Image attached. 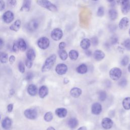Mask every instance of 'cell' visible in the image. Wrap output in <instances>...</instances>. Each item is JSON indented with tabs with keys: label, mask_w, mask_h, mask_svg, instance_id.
<instances>
[{
	"label": "cell",
	"mask_w": 130,
	"mask_h": 130,
	"mask_svg": "<svg viewBox=\"0 0 130 130\" xmlns=\"http://www.w3.org/2000/svg\"><path fill=\"white\" fill-rule=\"evenodd\" d=\"M56 60V55L53 54L48 57L45 60L44 63L42 68V72H46L49 71L53 66Z\"/></svg>",
	"instance_id": "obj_1"
},
{
	"label": "cell",
	"mask_w": 130,
	"mask_h": 130,
	"mask_svg": "<svg viewBox=\"0 0 130 130\" xmlns=\"http://www.w3.org/2000/svg\"><path fill=\"white\" fill-rule=\"evenodd\" d=\"M37 3L40 6L51 12H56L58 10L57 6L49 0H37Z\"/></svg>",
	"instance_id": "obj_2"
},
{
	"label": "cell",
	"mask_w": 130,
	"mask_h": 130,
	"mask_svg": "<svg viewBox=\"0 0 130 130\" xmlns=\"http://www.w3.org/2000/svg\"><path fill=\"white\" fill-rule=\"evenodd\" d=\"M122 75L121 70L117 67H114L112 68L109 71V76L110 78L114 80H118Z\"/></svg>",
	"instance_id": "obj_3"
},
{
	"label": "cell",
	"mask_w": 130,
	"mask_h": 130,
	"mask_svg": "<svg viewBox=\"0 0 130 130\" xmlns=\"http://www.w3.org/2000/svg\"><path fill=\"white\" fill-rule=\"evenodd\" d=\"M63 31L60 28H55L51 31L50 37L53 40L58 41L61 39L63 37Z\"/></svg>",
	"instance_id": "obj_4"
},
{
	"label": "cell",
	"mask_w": 130,
	"mask_h": 130,
	"mask_svg": "<svg viewBox=\"0 0 130 130\" xmlns=\"http://www.w3.org/2000/svg\"><path fill=\"white\" fill-rule=\"evenodd\" d=\"M37 45L40 49L45 50L47 49L50 45V40L46 37H41L37 41Z\"/></svg>",
	"instance_id": "obj_5"
},
{
	"label": "cell",
	"mask_w": 130,
	"mask_h": 130,
	"mask_svg": "<svg viewBox=\"0 0 130 130\" xmlns=\"http://www.w3.org/2000/svg\"><path fill=\"white\" fill-rule=\"evenodd\" d=\"M24 116L29 119L34 120L37 117V111L35 109H27L24 112Z\"/></svg>",
	"instance_id": "obj_6"
},
{
	"label": "cell",
	"mask_w": 130,
	"mask_h": 130,
	"mask_svg": "<svg viewBox=\"0 0 130 130\" xmlns=\"http://www.w3.org/2000/svg\"><path fill=\"white\" fill-rule=\"evenodd\" d=\"M14 19V13L11 11H7L3 15V20L6 23H10Z\"/></svg>",
	"instance_id": "obj_7"
},
{
	"label": "cell",
	"mask_w": 130,
	"mask_h": 130,
	"mask_svg": "<svg viewBox=\"0 0 130 130\" xmlns=\"http://www.w3.org/2000/svg\"><path fill=\"white\" fill-rule=\"evenodd\" d=\"M39 26V23L38 20L36 19H32L30 20L27 24L26 28L27 30L30 32H33L36 30Z\"/></svg>",
	"instance_id": "obj_8"
},
{
	"label": "cell",
	"mask_w": 130,
	"mask_h": 130,
	"mask_svg": "<svg viewBox=\"0 0 130 130\" xmlns=\"http://www.w3.org/2000/svg\"><path fill=\"white\" fill-rule=\"evenodd\" d=\"M55 72L59 75L65 74L68 70V66L64 63H59L55 67Z\"/></svg>",
	"instance_id": "obj_9"
},
{
	"label": "cell",
	"mask_w": 130,
	"mask_h": 130,
	"mask_svg": "<svg viewBox=\"0 0 130 130\" xmlns=\"http://www.w3.org/2000/svg\"><path fill=\"white\" fill-rule=\"evenodd\" d=\"M101 125L103 128L105 129H109L111 128L113 125V121L111 119L108 117H105L103 118Z\"/></svg>",
	"instance_id": "obj_10"
},
{
	"label": "cell",
	"mask_w": 130,
	"mask_h": 130,
	"mask_svg": "<svg viewBox=\"0 0 130 130\" xmlns=\"http://www.w3.org/2000/svg\"><path fill=\"white\" fill-rule=\"evenodd\" d=\"M102 111V106L101 104L95 102L92 104L91 107V112L94 115H99Z\"/></svg>",
	"instance_id": "obj_11"
},
{
	"label": "cell",
	"mask_w": 130,
	"mask_h": 130,
	"mask_svg": "<svg viewBox=\"0 0 130 130\" xmlns=\"http://www.w3.org/2000/svg\"><path fill=\"white\" fill-rule=\"evenodd\" d=\"M120 6L121 11L123 14L126 15L130 12V0H124Z\"/></svg>",
	"instance_id": "obj_12"
},
{
	"label": "cell",
	"mask_w": 130,
	"mask_h": 130,
	"mask_svg": "<svg viewBox=\"0 0 130 130\" xmlns=\"http://www.w3.org/2000/svg\"><path fill=\"white\" fill-rule=\"evenodd\" d=\"M129 24V20L128 18L126 17H122L119 22L118 27L121 30L126 29Z\"/></svg>",
	"instance_id": "obj_13"
},
{
	"label": "cell",
	"mask_w": 130,
	"mask_h": 130,
	"mask_svg": "<svg viewBox=\"0 0 130 130\" xmlns=\"http://www.w3.org/2000/svg\"><path fill=\"white\" fill-rule=\"evenodd\" d=\"M93 57L96 61H101L105 57V53L101 50H96L93 52Z\"/></svg>",
	"instance_id": "obj_14"
},
{
	"label": "cell",
	"mask_w": 130,
	"mask_h": 130,
	"mask_svg": "<svg viewBox=\"0 0 130 130\" xmlns=\"http://www.w3.org/2000/svg\"><path fill=\"white\" fill-rule=\"evenodd\" d=\"M82 92V91L81 89H80L79 87H75L72 88L70 90V94L71 96H72V97H73L74 98H77L81 95Z\"/></svg>",
	"instance_id": "obj_15"
},
{
	"label": "cell",
	"mask_w": 130,
	"mask_h": 130,
	"mask_svg": "<svg viewBox=\"0 0 130 130\" xmlns=\"http://www.w3.org/2000/svg\"><path fill=\"white\" fill-rule=\"evenodd\" d=\"M55 114L59 118H64L68 114L67 110L64 108H58L55 110Z\"/></svg>",
	"instance_id": "obj_16"
},
{
	"label": "cell",
	"mask_w": 130,
	"mask_h": 130,
	"mask_svg": "<svg viewBox=\"0 0 130 130\" xmlns=\"http://www.w3.org/2000/svg\"><path fill=\"white\" fill-rule=\"evenodd\" d=\"M90 45H91L90 40L88 38H84L82 39L80 43V46L81 48L82 49L85 50L88 49Z\"/></svg>",
	"instance_id": "obj_17"
},
{
	"label": "cell",
	"mask_w": 130,
	"mask_h": 130,
	"mask_svg": "<svg viewBox=\"0 0 130 130\" xmlns=\"http://www.w3.org/2000/svg\"><path fill=\"white\" fill-rule=\"evenodd\" d=\"M31 0H23L20 11L25 12L29 11L31 8Z\"/></svg>",
	"instance_id": "obj_18"
},
{
	"label": "cell",
	"mask_w": 130,
	"mask_h": 130,
	"mask_svg": "<svg viewBox=\"0 0 130 130\" xmlns=\"http://www.w3.org/2000/svg\"><path fill=\"white\" fill-rule=\"evenodd\" d=\"M48 93V88L45 85L41 86L39 90V95L41 98H44Z\"/></svg>",
	"instance_id": "obj_19"
},
{
	"label": "cell",
	"mask_w": 130,
	"mask_h": 130,
	"mask_svg": "<svg viewBox=\"0 0 130 130\" xmlns=\"http://www.w3.org/2000/svg\"><path fill=\"white\" fill-rule=\"evenodd\" d=\"M21 21L19 19L16 20L12 24H11L9 28L10 30L14 31H17L21 27Z\"/></svg>",
	"instance_id": "obj_20"
},
{
	"label": "cell",
	"mask_w": 130,
	"mask_h": 130,
	"mask_svg": "<svg viewBox=\"0 0 130 130\" xmlns=\"http://www.w3.org/2000/svg\"><path fill=\"white\" fill-rule=\"evenodd\" d=\"M27 92L31 96H35L38 92L37 86L34 84H30L27 87Z\"/></svg>",
	"instance_id": "obj_21"
},
{
	"label": "cell",
	"mask_w": 130,
	"mask_h": 130,
	"mask_svg": "<svg viewBox=\"0 0 130 130\" xmlns=\"http://www.w3.org/2000/svg\"><path fill=\"white\" fill-rule=\"evenodd\" d=\"M11 124L12 121L9 117H6L4 118L2 122V126L5 129H9L11 126Z\"/></svg>",
	"instance_id": "obj_22"
},
{
	"label": "cell",
	"mask_w": 130,
	"mask_h": 130,
	"mask_svg": "<svg viewBox=\"0 0 130 130\" xmlns=\"http://www.w3.org/2000/svg\"><path fill=\"white\" fill-rule=\"evenodd\" d=\"M87 67L85 63H82L76 68V71L80 74H84L87 72Z\"/></svg>",
	"instance_id": "obj_23"
},
{
	"label": "cell",
	"mask_w": 130,
	"mask_h": 130,
	"mask_svg": "<svg viewBox=\"0 0 130 130\" xmlns=\"http://www.w3.org/2000/svg\"><path fill=\"white\" fill-rule=\"evenodd\" d=\"M78 120L77 118L73 117L70 118L68 121V125L71 128H75L78 125Z\"/></svg>",
	"instance_id": "obj_24"
},
{
	"label": "cell",
	"mask_w": 130,
	"mask_h": 130,
	"mask_svg": "<svg viewBox=\"0 0 130 130\" xmlns=\"http://www.w3.org/2000/svg\"><path fill=\"white\" fill-rule=\"evenodd\" d=\"M109 17L111 20L114 21L118 17V12L117 10L113 8H111L109 10Z\"/></svg>",
	"instance_id": "obj_25"
},
{
	"label": "cell",
	"mask_w": 130,
	"mask_h": 130,
	"mask_svg": "<svg viewBox=\"0 0 130 130\" xmlns=\"http://www.w3.org/2000/svg\"><path fill=\"white\" fill-rule=\"evenodd\" d=\"M68 55L72 60L75 61L78 59L79 57V53L77 50L72 49L69 51Z\"/></svg>",
	"instance_id": "obj_26"
},
{
	"label": "cell",
	"mask_w": 130,
	"mask_h": 130,
	"mask_svg": "<svg viewBox=\"0 0 130 130\" xmlns=\"http://www.w3.org/2000/svg\"><path fill=\"white\" fill-rule=\"evenodd\" d=\"M26 55L28 59L32 61L36 58L35 51L33 49H29L27 51L26 53Z\"/></svg>",
	"instance_id": "obj_27"
},
{
	"label": "cell",
	"mask_w": 130,
	"mask_h": 130,
	"mask_svg": "<svg viewBox=\"0 0 130 130\" xmlns=\"http://www.w3.org/2000/svg\"><path fill=\"white\" fill-rule=\"evenodd\" d=\"M122 105L123 108L126 110H130V97H126L123 99Z\"/></svg>",
	"instance_id": "obj_28"
},
{
	"label": "cell",
	"mask_w": 130,
	"mask_h": 130,
	"mask_svg": "<svg viewBox=\"0 0 130 130\" xmlns=\"http://www.w3.org/2000/svg\"><path fill=\"white\" fill-rule=\"evenodd\" d=\"M18 42L19 49L21 51H25L27 48V45L25 40L22 38H20L19 39Z\"/></svg>",
	"instance_id": "obj_29"
},
{
	"label": "cell",
	"mask_w": 130,
	"mask_h": 130,
	"mask_svg": "<svg viewBox=\"0 0 130 130\" xmlns=\"http://www.w3.org/2000/svg\"><path fill=\"white\" fill-rule=\"evenodd\" d=\"M58 53L59 58L62 60H66L68 57V54L67 52L64 49L59 50L58 51Z\"/></svg>",
	"instance_id": "obj_30"
},
{
	"label": "cell",
	"mask_w": 130,
	"mask_h": 130,
	"mask_svg": "<svg viewBox=\"0 0 130 130\" xmlns=\"http://www.w3.org/2000/svg\"><path fill=\"white\" fill-rule=\"evenodd\" d=\"M8 60V54L5 52L0 53V61L3 63H6Z\"/></svg>",
	"instance_id": "obj_31"
},
{
	"label": "cell",
	"mask_w": 130,
	"mask_h": 130,
	"mask_svg": "<svg viewBox=\"0 0 130 130\" xmlns=\"http://www.w3.org/2000/svg\"><path fill=\"white\" fill-rule=\"evenodd\" d=\"M98 98L100 101H104L107 98V93L104 90H100L98 92Z\"/></svg>",
	"instance_id": "obj_32"
},
{
	"label": "cell",
	"mask_w": 130,
	"mask_h": 130,
	"mask_svg": "<svg viewBox=\"0 0 130 130\" xmlns=\"http://www.w3.org/2000/svg\"><path fill=\"white\" fill-rule=\"evenodd\" d=\"M53 114L50 111L46 112L44 116V119L45 121L46 122L51 121L53 119Z\"/></svg>",
	"instance_id": "obj_33"
},
{
	"label": "cell",
	"mask_w": 130,
	"mask_h": 130,
	"mask_svg": "<svg viewBox=\"0 0 130 130\" xmlns=\"http://www.w3.org/2000/svg\"><path fill=\"white\" fill-rule=\"evenodd\" d=\"M123 46L127 50L130 51V39H126L122 43Z\"/></svg>",
	"instance_id": "obj_34"
},
{
	"label": "cell",
	"mask_w": 130,
	"mask_h": 130,
	"mask_svg": "<svg viewBox=\"0 0 130 130\" xmlns=\"http://www.w3.org/2000/svg\"><path fill=\"white\" fill-rule=\"evenodd\" d=\"M105 14L104 8L102 6L99 7L97 10V15L99 17H103Z\"/></svg>",
	"instance_id": "obj_35"
},
{
	"label": "cell",
	"mask_w": 130,
	"mask_h": 130,
	"mask_svg": "<svg viewBox=\"0 0 130 130\" xmlns=\"http://www.w3.org/2000/svg\"><path fill=\"white\" fill-rule=\"evenodd\" d=\"M127 83V81L126 78H122L118 82V85L121 87H124Z\"/></svg>",
	"instance_id": "obj_36"
},
{
	"label": "cell",
	"mask_w": 130,
	"mask_h": 130,
	"mask_svg": "<svg viewBox=\"0 0 130 130\" xmlns=\"http://www.w3.org/2000/svg\"><path fill=\"white\" fill-rule=\"evenodd\" d=\"M128 62H129V57L127 56H125L121 59L120 63L122 66L124 67L128 64Z\"/></svg>",
	"instance_id": "obj_37"
},
{
	"label": "cell",
	"mask_w": 130,
	"mask_h": 130,
	"mask_svg": "<svg viewBox=\"0 0 130 130\" xmlns=\"http://www.w3.org/2000/svg\"><path fill=\"white\" fill-rule=\"evenodd\" d=\"M18 69L20 73H24L25 72V65L22 61H20L18 63Z\"/></svg>",
	"instance_id": "obj_38"
},
{
	"label": "cell",
	"mask_w": 130,
	"mask_h": 130,
	"mask_svg": "<svg viewBox=\"0 0 130 130\" xmlns=\"http://www.w3.org/2000/svg\"><path fill=\"white\" fill-rule=\"evenodd\" d=\"M7 3L9 7L14 8L17 4V1L16 0H7Z\"/></svg>",
	"instance_id": "obj_39"
},
{
	"label": "cell",
	"mask_w": 130,
	"mask_h": 130,
	"mask_svg": "<svg viewBox=\"0 0 130 130\" xmlns=\"http://www.w3.org/2000/svg\"><path fill=\"white\" fill-rule=\"evenodd\" d=\"M90 40V42H91V44L94 46L98 45V44H99L98 38L95 36L92 37Z\"/></svg>",
	"instance_id": "obj_40"
},
{
	"label": "cell",
	"mask_w": 130,
	"mask_h": 130,
	"mask_svg": "<svg viewBox=\"0 0 130 130\" xmlns=\"http://www.w3.org/2000/svg\"><path fill=\"white\" fill-rule=\"evenodd\" d=\"M118 38L116 36H113L110 38V43L111 45H114L116 44L118 42Z\"/></svg>",
	"instance_id": "obj_41"
},
{
	"label": "cell",
	"mask_w": 130,
	"mask_h": 130,
	"mask_svg": "<svg viewBox=\"0 0 130 130\" xmlns=\"http://www.w3.org/2000/svg\"><path fill=\"white\" fill-rule=\"evenodd\" d=\"M12 50L15 52H17L19 51V45H18V41H15L13 43V47H12Z\"/></svg>",
	"instance_id": "obj_42"
},
{
	"label": "cell",
	"mask_w": 130,
	"mask_h": 130,
	"mask_svg": "<svg viewBox=\"0 0 130 130\" xmlns=\"http://www.w3.org/2000/svg\"><path fill=\"white\" fill-rule=\"evenodd\" d=\"M25 64L28 68L30 69L32 66V62L31 60H29L27 58L25 61Z\"/></svg>",
	"instance_id": "obj_43"
},
{
	"label": "cell",
	"mask_w": 130,
	"mask_h": 130,
	"mask_svg": "<svg viewBox=\"0 0 130 130\" xmlns=\"http://www.w3.org/2000/svg\"><path fill=\"white\" fill-rule=\"evenodd\" d=\"M34 77V75L31 72H28L27 73L26 76V79L27 80H31Z\"/></svg>",
	"instance_id": "obj_44"
},
{
	"label": "cell",
	"mask_w": 130,
	"mask_h": 130,
	"mask_svg": "<svg viewBox=\"0 0 130 130\" xmlns=\"http://www.w3.org/2000/svg\"><path fill=\"white\" fill-rule=\"evenodd\" d=\"M66 46V43L64 42H61L58 45V48L59 50L64 49Z\"/></svg>",
	"instance_id": "obj_45"
},
{
	"label": "cell",
	"mask_w": 130,
	"mask_h": 130,
	"mask_svg": "<svg viewBox=\"0 0 130 130\" xmlns=\"http://www.w3.org/2000/svg\"><path fill=\"white\" fill-rule=\"evenodd\" d=\"M5 8V3L3 0H0V11L4 10Z\"/></svg>",
	"instance_id": "obj_46"
},
{
	"label": "cell",
	"mask_w": 130,
	"mask_h": 130,
	"mask_svg": "<svg viewBox=\"0 0 130 130\" xmlns=\"http://www.w3.org/2000/svg\"><path fill=\"white\" fill-rule=\"evenodd\" d=\"M15 60V57L14 55H11L9 58V61L10 64H13Z\"/></svg>",
	"instance_id": "obj_47"
},
{
	"label": "cell",
	"mask_w": 130,
	"mask_h": 130,
	"mask_svg": "<svg viewBox=\"0 0 130 130\" xmlns=\"http://www.w3.org/2000/svg\"><path fill=\"white\" fill-rule=\"evenodd\" d=\"M13 109V105L12 104H10L7 106V111L8 112H11Z\"/></svg>",
	"instance_id": "obj_48"
},
{
	"label": "cell",
	"mask_w": 130,
	"mask_h": 130,
	"mask_svg": "<svg viewBox=\"0 0 130 130\" xmlns=\"http://www.w3.org/2000/svg\"><path fill=\"white\" fill-rule=\"evenodd\" d=\"M85 54L87 56L89 57L92 55V52L90 50L87 49V50H85Z\"/></svg>",
	"instance_id": "obj_49"
},
{
	"label": "cell",
	"mask_w": 130,
	"mask_h": 130,
	"mask_svg": "<svg viewBox=\"0 0 130 130\" xmlns=\"http://www.w3.org/2000/svg\"><path fill=\"white\" fill-rule=\"evenodd\" d=\"M69 79L67 78H64L63 80V83L64 84H67L69 83Z\"/></svg>",
	"instance_id": "obj_50"
},
{
	"label": "cell",
	"mask_w": 130,
	"mask_h": 130,
	"mask_svg": "<svg viewBox=\"0 0 130 130\" xmlns=\"http://www.w3.org/2000/svg\"><path fill=\"white\" fill-rule=\"evenodd\" d=\"M4 45V42L3 40L1 38H0V49L3 48Z\"/></svg>",
	"instance_id": "obj_51"
},
{
	"label": "cell",
	"mask_w": 130,
	"mask_h": 130,
	"mask_svg": "<svg viewBox=\"0 0 130 130\" xmlns=\"http://www.w3.org/2000/svg\"><path fill=\"white\" fill-rule=\"evenodd\" d=\"M77 130H87V128L85 126H82L80 127Z\"/></svg>",
	"instance_id": "obj_52"
},
{
	"label": "cell",
	"mask_w": 130,
	"mask_h": 130,
	"mask_svg": "<svg viewBox=\"0 0 130 130\" xmlns=\"http://www.w3.org/2000/svg\"><path fill=\"white\" fill-rule=\"evenodd\" d=\"M116 3L118 5H121L122 4V3L124 1V0H116Z\"/></svg>",
	"instance_id": "obj_53"
},
{
	"label": "cell",
	"mask_w": 130,
	"mask_h": 130,
	"mask_svg": "<svg viewBox=\"0 0 130 130\" xmlns=\"http://www.w3.org/2000/svg\"><path fill=\"white\" fill-rule=\"evenodd\" d=\"M46 130H55V129L53 126H49L47 128Z\"/></svg>",
	"instance_id": "obj_54"
},
{
	"label": "cell",
	"mask_w": 130,
	"mask_h": 130,
	"mask_svg": "<svg viewBox=\"0 0 130 130\" xmlns=\"http://www.w3.org/2000/svg\"><path fill=\"white\" fill-rule=\"evenodd\" d=\"M127 70H128V72L130 73V63H129L128 66V67H127Z\"/></svg>",
	"instance_id": "obj_55"
},
{
	"label": "cell",
	"mask_w": 130,
	"mask_h": 130,
	"mask_svg": "<svg viewBox=\"0 0 130 130\" xmlns=\"http://www.w3.org/2000/svg\"><path fill=\"white\" fill-rule=\"evenodd\" d=\"M108 2H110V3H111L112 2H113L114 0H107Z\"/></svg>",
	"instance_id": "obj_56"
},
{
	"label": "cell",
	"mask_w": 130,
	"mask_h": 130,
	"mask_svg": "<svg viewBox=\"0 0 130 130\" xmlns=\"http://www.w3.org/2000/svg\"><path fill=\"white\" fill-rule=\"evenodd\" d=\"M128 34H129V37H130V28H129V31H128Z\"/></svg>",
	"instance_id": "obj_57"
},
{
	"label": "cell",
	"mask_w": 130,
	"mask_h": 130,
	"mask_svg": "<svg viewBox=\"0 0 130 130\" xmlns=\"http://www.w3.org/2000/svg\"><path fill=\"white\" fill-rule=\"evenodd\" d=\"M92 1H98V0H92Z\"/></svg>",
	"instance_id": "obj_58"
},
{
	"label": "cell",
	"mask_w": 130,
	"mask_h": 130,
	"mask_svg": "<svg viewBox=\"0 0 130 130\" xmlns=\"http://www.w3.org/2000/svg\"><path fill=\"white\" fill-rule=\"evenodd\" d=\"M0 120H1V115H0Z\"/></svg>",
	"instance_id": "obj_59"
}]
</instances>
